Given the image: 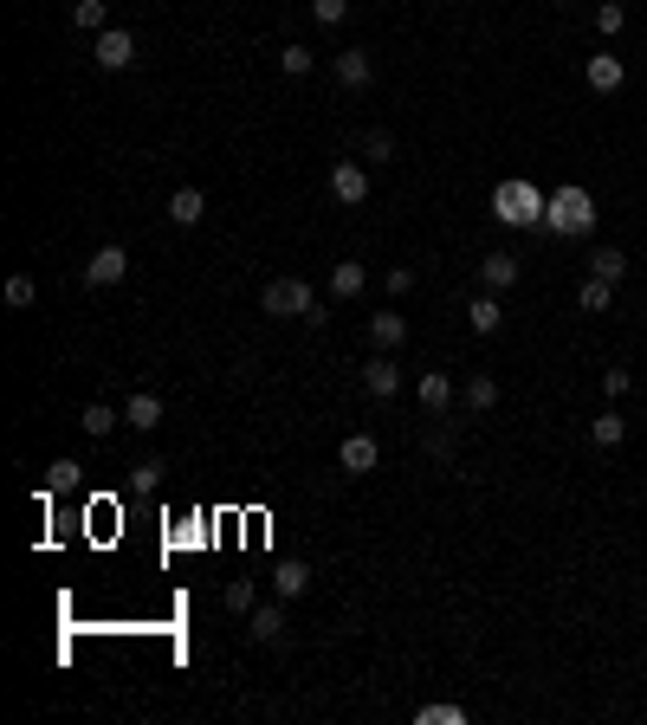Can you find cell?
Listing matches in <instances>:
<instances>
[{
  "instance_id": "10",
  "label": "cell",
  "mask_w": 647,
  "mask_h": 725,
  "mask_svg": "<svg viewBox=\"0 0 647 725\" xmlns=\"http://www.w3.org/2000/svg\"><path fill=\"white\" fill-rule=\"evenodd\" d=\"M162 415H169V408H162V395H149V389H136L130 402H123V421H130L136 434H156V428H162Z\"/></svg>"
},
{
  "instance_id": "18",
  "label": "cell",
  "mask_w": 647,
  "mask_h": 725,
  "mask_svg": "<svg viewBox=\"0 0 647 725\" xmlns=\"http://www.w3.org/2000/svg\"><path fill=\"white\" fill-rule=\"evenodd\" d=\"M466 408H473V415H492V408H499V376L473 369V376H466Z\"/></svg>"
},
{
  "instance_id": "34",
  "label": "cell",
  "mask_w": 647,
  "mask_h": 725,
  "mask_svg": "<svg viewBox=\"0 0 647 725\" xmlns=\"http://www.w3.org/2000/svg\"><path fill=\"white\" fill-rule=\"evenodd\" d=\"M311 20L318 26H343L350 20V0H311Z\"/></svg>"
},
{
  "instance_id": "25",
  "label": "cell",
  "mask_w": 647,
  "mask_h": 725,
  "mask_svg": "<svg viewBox=\"0 0 647 725\" xmlns=\"http://www.w3.org/2000/svg\"><path fill=\"white\" fill-rule=\"evenodd\" d=\"M52 492H78V460H52V467H46V486H39V499H52Z\"/></svg>"
},
{
  "instance_id": "16",
  "label": "cell",
  "mask_w": 647,
  "mask_h": 725,
  "mask_svg": "<svg viewBox=\"0 0 647 725\" xmlns=\"http://www.w3.org/2000/svg\"><path fill=\"white\" fill-rule=\"evenodd\" d=\"M201 214H208V195H201V188H175L169 195V221L175 227H201Z\"/></svg>"
},
{
  "instance_id": "33",
  "label": "cell",
  "mask_w": 647,
  "mask_h": 725,
  "mask_svg": "<svg viewBox=\"0 0 647 725\" xmlns=\"http://www.w3.org/2000/svg\"><path fill=\"white\" fill-rule=\"evenodd\" d=\"M628 389H635V376H628L622 363H609V369H602V395H609V402H622Z\"/></svg>"
},
{
  "instance_id": "17",
  "label": "cell",
  "mask_w": 647,
  "mask_h": 725,
  "mask_svg": "<svg viewBox=\"0 0 647 725\" xmlns=\"http://www.w3.org/2000/svg\"><path fill=\"white\" fill-rule=\"evenodd\" d=\"M466 324H473L479 337H492V331H499V324H505V305H499V292H479L473 305H466Z\"/></svg>"
},
{
  "instance_id": "15",
  "label": "cell",
  "mask_w": 647,
  "mask_h": 725,
  "mask_svg": "<svg viewBox=\"0 0 647 725\" xmlns=\"http://www.w3.org/2000/svg\"><path fill=\"white\" fill-rule=\"evenodd\" d=\"M479 285H486V292L518 285V253H486V259H479Z\"/></svg>"
},
{
  "instance_id": "2",
  "label": "cell",
  "mask_w": 647,
  "mask_h": 725,
  "mask_svg": "<svg viewBox=\"0 0 647 725\" xmlns=\"http://www.w3.org/2000/svg\"><path fill=\"white\" fill-rule=\"evenodd\" d=\"M544 188L538 182H525V175H512V182H499L492 188V214H499L505 227H544Z\"/></svg>"
},
{
  "instance_id": "37",
  "label": "cell",
  "mask_w": 647,
  "mask_h": 725,
  "mask_svg": "<svg viewBox=\"0 0 647 725\" xmlns=\"http://www.w3.org/2000/svg\"><path fill=\"white\" fill-rule=\"evenodd\" d=\"M557 7H570V0H557Z\"/></svg>"
},
{
  "instance_id": "28",
  "label": "cell",
  "mask_w": 647,
  "mask_h": 725,
  "mask_svg": "<svg viewBox=\"0 0 647 725\" xmlns=\"http://www.w3.org/2000/svg\"><path fill=\"white\" fill-rule=\"evenodd\" d=\"M311 65H318V52H305V46H285V52H279V72H285V78H305Z\"/></svg>"
},
{
  "instance_id": "8",
  "label": "cell",
  "mask_w": 647,
  "mask_h": 725,
  "mask_svg": "<svg viewBox=\"0 0 647 725\" xmlns=\"http://www.w3.org/2000/svg\"><path fill=\"white\" fill-rule=\"evenodd\" d=\"M583 78H589V91H602V98H615V91L628 85V65L615 59V52H596V59L583 65Z\"/></svg>"
},
{
  "instance_id": "29",
  "label": "cell",
  "mask_w": 647,
  "mask_h": 725,
  "mask_svg": "<svg viewBox=\"0 0 647 725\" xmlns=\"http://www.w3.org/2000/svg\"><path fill=\"white\" fill-rule=\"evenodd\" d=\"M609 292H615L609 279H583V292H576V305H583V311H609Z\"/></svg>"
},
{
  "instance_id": "4",
  "label": "cell",
  "mask_w": 647,
  "mask_h": 725,
  "mask_svg": "<svg viewBox=\"0 0 647 725\" xmlns=\"http://www.w3.org/2000/svg\"><path fill=\"white\" fill-rule=\"evenodd\" d=\"M337 460H343V473H356V480H363V473H376V467H382V441L356 428V434H343Z\"/></svg>"
},
{
  "instance_id": "3",
  "label": "cell",
  "mask_w": 647,
  "mask_h": 725,
  "mask_svg": "<svg viewBox=\"0 0 647 725\" xmlns=\"http://www.w3.org/2000/svg\"><path fill=\"white\" fill-rule=\"evenodd\" d=\"M318 305H324V298L311 292L305 279H272L266 292H259V311H266V318H311Z\"/></svg>"
},
{
  "instance_id": "22",
  "label": "cell",
  "mask_w": 647,
  "mask_h": 725,
  "mask_svg": "<svg viewBox=\"0 0 647 725\" xmlns=\"http://www.w3.org/2000/svg\"><path fill=\"white\" fill-rule=\"evenodd\" d=\"M117 421H123V408H104V402H91V408H85V415H78V428H85V434H91V441H104V434H110V428H117Z\"/></svg>"
},
{
  "instance_id": "32",
  "label": "cell",
  "mask_w": 647,
  "mask_h": 725,
  "mask_svg": "<svg viewBox=\"0 0 647 725\" xmlns=\"http://www.w3.org/2000/svg\"><path fill=\"white\" fill-rule=\"evenodd\" d=\"M363 162H395V136L389 130H369L363 136Z\"/></svg>"
},
{
  "instance_id": "7",
  "label": "cell",
  "mask_w": 647,
  "mask_h": 725,
  "mask_svg": "<svg viewBox=\"0 0 647 725\" xmlns=\"http://www.w3.org/2000/svg\"><path fill=\"white\" fill-rule=\"evenodd\" d=\"M330 72H337V85H343V91H369V85H376V59H369L363 46L337 52V59H330Z\"/></svg>"
},
{
  "instance_id": "26",
  "label": "cell",
  "mask_w": 647,
  "mask_h": 725,
  "mask_svg": "<svg viewBox=\"0 0 647 725\" xmlns=\"http://www.w3.org/2000/svg\"><path fill=\"white\" fill-rule=\"evenodd\" d=\"M220 603H227L233 615H253V609H259V590H253V577H233V583H227V596H220Z\"/></svg>"
},
{
  "instance_id": "6",
  "label": "cell",
  "mask_w": 647,
  "mask_h": 725,
  "mask_svg": "<svg viewBox=\"0 0 647 725\" xmlns=\"http://www.w3.org/2000/svg\"><path fill=\"white\" fill-rule=\"evenodd\" d=\"M330 195H337L343 208H363V201H369V169H363V162H350V156H343L337 169H330Z\"/></svg>"
},
{
  "instance_id": "5",
  "label": "cell",
  "mask_w": 647,
  "mask_h": 725,
  "mask_svg": "<svg viewBox=\"0 0 647 725\" xmlns=\"http://www.w3.org/2000/svg\"><path fill=\"white\" fill-rule=\"evenodd\" d=\"M91 59H98L104 72H123V65L136 59V33H130V26H104L98 46H91Z\"/></svg>"
},
{
  "instance_id": "31",
  "label": "cell",
  "mask_w": 647,
  "mask_h": 725,
  "mask_svg": "<svg viewBox=\"0 0 647 725\" xmlns=\"http://www.w3.org/2000/svg\"><path fill=\"white\" fill-rule=\"evenodd\" d=\"M33 298H39V279H26V272H13V279H7V305H13V311H26Z\"/></svg>"
},
{
  "instance_id": "23",
  "label": "cell",
  "mask_w": 647,
  "mask_h": 725,
  "mask_svg": "<svg viewBox=\"0 0 647 725\" xmlns=\"http://www.w3.org/2000/svg\"><path fill=\"white\" fill-rule=\"evenodd\" d=\"M272 590L292 603V596H305L311 590V564H279V577H272Z\"/></svg>"
},
{
  "instance_id": "27",
  "label": "cell",
  "mask_w": 647,
  "mask_h": 725,
  "mask_svg": "<svg viewBox=\"0 0 647 725\" xmlns=\"http://www.w3.org/2000/svg\"><path fill=\"white\" fill-rule=\"evenodd\" d=\"M622 26H628V7H622V0H602V7H596V33H602V39H615Z\"/></svg>"
},
{
  "instance_id": "35",
  "label": "cell",
  "mask_w": 647,
  "mask_h": 725,
  "mask_svg": "<svg viewBox=\"0 0 647 725\" xmlns=\"http://www.w3.org/2000/svg\"><path fill=\"white\" fill-rule=\"evenodd\" d=\"M162 486V460H143V467H130V492H156Z\"/></svg>"
},
{
  "instance_id": "14",
  "label": "cell",
  "mask_w": 647,
  "mask_h": 725,
  "mask_svg": "<svg viewBox=\"0 0 647 725\" xmlns=\"http://www.w3.org/2000/svg\"><path fill=\"white\" fill-rule=\"evenodd\" d=\"M369 344L376 350H402L408 344V318L402 311H376V318H369Z\"/></svg>"
},
{
  "instance_id": "36",
  "label": "cell",
  "mask_w": 647,
  "mask_h": 725,
  "mask_svg": "<svg viewBox=\"0 0 647 725\" xmlns=\"http://www.w3.org/2000/svg\"><path fill=\"white\" fill-rule=\"evenodd\" d=\"M382 285H389V292H395V298H402V292H408V285H415V266H389V272H382Z\"/></svg>"
},
{
  "instance_id": "19",
  "label": "cell",
  "mask_w": 647,
  "mask_h": 725,
  "mask_svg": "<svg viewBox=\"0 0 647 725\" xmlns=\"http://www.w3.org/2000/svg\"><path fill=\"white\" fill-rule=\"evenodd\" d=\"M246 628H253V641H279L285 635V596L279 603H259L253 615H246Z\"/></svg>"
},
{
  "instance_id": "13",
  "label": "cell",
  "mask_w": 647,
  "mask_h": 725,
  "mask_svg": "<svg viewBox=\"0 0 647 725\" xmlns=\"http://www.w3.org/2000/svg\"><path fill=\"white\" fill-rule=\"evenodd\" d=\"M415 395H421L428 415H447V408H453V376H447V369H428V376L415 382Z\"/></svg>"
},
{
  "instance_id": "20",
  "label": "cell",
  "mask_w": 647,
  "mask_h": 725,
  "mask_svg": "<svg viewBox=\"0 0 647 725\" xmlns=\"http://www.w3.org/2000/svg\"><path fill=\"white\" fill-rule=\"evenodd\" d=\"M622 272H628V253H622V246H596V253H589V279L622 285Z\"/></svg>"
},
{
  "instance_id": "21",
  "label": "cell",
  "mask_w": 647,
  "mask_h": 725,
  "mask_svg": "<svg viewBox=\"0 0 647 725\" xmlns=\"http://www.w3.org/2000/svg\"><path fill=\"white\" fill-rule=\"evenodd\" d=\"M589 441H596V447H622L628 441V421L615 415V408H602V415L589 421Z\"/></svg>"
},
{
  "instance_id": "30",
  "label": "cell",
  "mask_w": 647,
  "mask_h": 725,
  "mask_svg": "<svg viewBox=\"0 0 647 725\" xmlns=\"http://www.w3.org/2000/svg\"><path fill=\"white\" fill-rule=\"evenodd\" d=\"M415 725H466V713H460V706H447V700H434V706H421V713H415Z\"/></svg>"
},
{
  "instance_id": "1",
  "label": "cell",
  "mask_w": 647,
  "mask_h": 725,
  "mask_svg": "<svg viewBox=\"0 0 647 725\" xmlns=\"http://www.w3.org/2000/svg\"><path fill=\"white\" fill-rule=\"evenodd\" d=\"M544 227L550 234H563V240H583V234H596V201H589V188H557V195L544 201Z\"/></svg>"
},
{
  "instance_id": "11",
  "label": "cell",
  "mask_w": 647,
  "mask_h": 725,
  "mask_svg": "<svg viewBox=\"0 0 647 725\" xmlns=\"http://www.w3.org/2000/svg\"><path fill=\"white\" fill-rule=\"evenodd\" d=\"M363 389L376 395V402H395V395H402V363H389V357L363 363Z\"/></svg>"
},
{
  "instance_id": "24",
  "label": "cell",
  "mask_w": 647,
  "mask_h": 725,
  "mask_svg": "<svg viewBox=\"0 0 647 725\" xmlns=\"http://www.w3.org/2000/svg\"><path fill=\"white\" fill-rule=\"evenodd\" d=\"M72 26H78V33H104V26H110V0H78Z\"/></svg>"
},
{
  "instance_id": "9",
  "label": "cell",
  "mask_w": 647,
  "mask_h": 725,
  "mask_svg": "<svg viewBox=\"0 0 647 725\" xmlns=\"http://www.w3.org/2000/svg\"><path fill=\"white\" fill-rule=\"evenodd\" d=\"M123 272H130V253H123V246H98V253L85 259V285H117Z\"/></svg>"
},
{
  "instance_id": "12",
  "label": "cell",
  "mask_w": 647,
  "mask_h": 725,
  "mask_svg": "<svg viewBox=\"0 0 647 725\" xmlns=\"http://www.w3.org/2000/svg\"><path fill=\"white\" fill-rule=\"evenodd\" d=\"M369 292V266L363 259H337L330 266V298H363Z\"/></svg>"
}]
</instances>
